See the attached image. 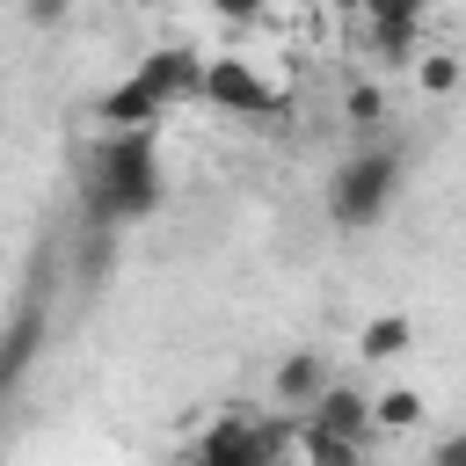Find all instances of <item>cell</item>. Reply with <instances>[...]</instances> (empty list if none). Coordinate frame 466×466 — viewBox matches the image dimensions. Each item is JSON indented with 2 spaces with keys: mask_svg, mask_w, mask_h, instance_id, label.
Instances as JSON below:
<instances>
[{
  "mask_svg": "<svg viewBox=\"0 0 466 466\" xmlns=\"http://www.w3.org/2000/svg\"><path fill=\"white\" fill-rule=\"evenodd\" d=\"M415 350V320L408 313H371L364 328H357V357L364 364H393V357H408Z\"/></svg>",
  "mask_w": 466,
  "mask_h": 466,
  "instance_id": "cell-8",
  "label": "cell"
},
{
  "mask_svg": "<svg viewBox=\"0 0 466 466\" xmlns=\"http://www.w3.org/2000/svg\"><path fill=\"white\" fill-rule=\"evenodd\" d=\"M408 7H415V15H430V7H444V0H408Z\"/></svg>",
  "mask_w": 466,
  "mask_h": 466,
  "instance_id": "cell-16",
  "label": "cell"
},
{
  "mask_svg": "<svg viewBox=\"0 0 466 466\" xmlns=\"http://www.w3.org/2000/svg\"><path fill=\"white\" fill-rule=\"evenodd\" d=\"M153 204H160V146H153V131H109V146L87 167L95 226H131Z\"/></svg>",
  "mask_w": 466,
  "mask_h": 466,
  "instance_id": "cell-1",
  "label": "cell"
},
{
  "mask_svg": "<svg viewBox=\"0 0 466 466\" xmlns=\"http://www.w3.org/2000/svg\"><path fill=\"white\" fill-rule=\"evenodd\" d=\"M328 7H350V15H357V7H364V0H328Z\"/></svg>",
  "mask_w": 466,
  "mask_h": 466,
  "instance_id": "cell-17",
  "label": "cell"
},
{
  "mask_svg": "<svg viewBox=\"0 0 466 466\" xmlns=\"http://www.w3.org/2000/svg\"><path fill=\"white\" fill-rule=\"evenodd\" d=\"M66 15H73V0H22V22L29 29H58Z\"/></svg>",
  "mask_w": 466,
  "mask_h": 466,
  "instance_id": "cell-14",
  "label": "cell"
},
{
  "mask_svg": "<svg viewBox=\"0 0 466 466\" xmlns=\"http://www.w3.org/2000/svg\"><path fill=\"white\" fill-rule=\"evenodd\" d=\"M197 459H211V466H262V459H277L284 451V437L277 430H262V422H248V408H226L197 444H189Z\"/></svg>",
  "mask_w": 466,
  "mask_h": 466,
  "instance_id": "cell-4",
  "label": "cell"
},
{
  "mask_svg": "<svg viewBox=\"0 0 466 466\" xmlns=\"http://www.w3.org/2000/svg\"><path fill=\"white\" fill-rule=\"evenodd\" d=\"M342 116H350L357 131H379V124H386V95H379L371 80H357V87L342 95Z\"/></svg>",
  "mask_w": 466,
  "mask_h": 466,
  "instance_id": "cell-11",
  "label": "cell"
},
{
  "mask_svg": "<svg viewBox=\"0 0 466 466\" xmlns=\"http://www.w3.org/2000/svg\"><path fill=\"white\" fill-rule=\"evenodd\" d=\"M415 87L437 95V102L459 95V58H451V51H415Z\"/></svg>",
  "mask_w": 466,
  "mask_h": 466,
  "instance_id": "cell-10",
  "label": "cell"
},
{
  "mask_svg": "<svg viewBox=\"0 0 466 466\" xmlns=\"http://www.w3.org/2000/svg\"><path fill=\"white\" fill-rule=\"evenodd\" d=\"M211 7H218V15H226V22H255V15H262V7H269V0H211Z\"/></svg>",
  "mask_w": 466,
  "mask_h": 466,
  "instance_id": "cell-15",
  "label": "cell"
},
{
  "mask_svg": "<svg viewBox=\"0 0 466 466\" xmlns=\"http://www.w3.org/2000/svg\"><path fill=\"white\" fill-rule=\"evenodd\" d=\"M197 102H211V109H226V116H269V109H277V87H269L248 58H204Z\"/></svg>",
  "mask_w": 466,
  "mask_h": 466,
  "instance_id": "cell-3",
  "label": "cell"
},
{
  "mask_svg": "<svg viewBox=\"0 0 466 466\" xmlns=\"http://www.w3.org/2000/svg\"><path fill=\"white\" fill-rule=\"evenodd\" d=\"M36 335H44V313L29 306V313L15 320V335H7V357H0V386H7V379H15L22 364H29V342H36Z\"/></svg>",
  "mask_w": 466,
  "mask_h": 466,
  "instance_id": "cell-12",
  "label": "cell"
},
{
  "mask_svg": "<svg viewBox=\"0 0 466 466\" xmlns=\"http://www.w3.org/2000/svg\"><path fill=\"white\" fill-rule=\"evenodd\" d=\"M371 44H379L393 66H408V58H415V22H371Z\"/></svg>",
  "mask_w": 466,
  "mask_h": 466,
  "instance_id": "cell-13",
  "label": "cell"
},
{
  "mask_svg": "<svg viewBox=\"0 0 466 466\" xmlns=\"http://www.w3.org/2000/svg\"><path fill=\"white\" fill-rule=\"evenodd\" d=\"M415 422H422V393H415V386L371 393V430H415Z\"/></svg>",
  "mask_w": 466,
  "mask_h": 466,
  "instance_id": "cell-9",
  "label": "cell"
},
{
  "mask_svg": "<svg viewBox=\"0 0 466 466\" xmlns=\"http://www.w3.org/2000/svg\"><path fill=\"white\" fill-rule=\"evenodd\" d=\"M138 80H146L167 109H182V102H197L204 51H189V44H160V51H146V58H138Z\"/></svg>",
  "mask_w": 466,
  "mask_h": 466,
  "instance_id": "cell-5",
  "label": "cell"
},
{
  "mask_svg": "<svg viewBox=\"0 0 466 466\" xmlns=\"http://www.w3.org/2000/svg\"><path fill=\"white\" fill-rule=\"evenodd\" d=\"M393 197H400V153H393V146H364V153H350V160L335 167V182H328V218H335L342 233H364V226H379V218L393 211Z\"/></svg>",
  "mask_w": 466,
  "mask_h": 466,
  "instance_id": "cell-2",
  "label": "cell"
},
{
  "mask_svg": "<svg viewBox=\"0 0 466 466\" xmlns=\"http://www.w3.org/2000/svg\"><path fill=\"white\" fill-rule=\"evenodd\" d=\"M320 386H328V357H320V350H291V357L277 364V379H269L277 408H306Z\"/></svg>",
  "mask_w": 466,
  "mask_h": 466,
  "instance_id": "cell-7",
  "label": "cell"
},
{
  "mask_svg": "<svg viewBox=\"0 0 466 466\" xmlns=\"http://www.w3.org/2000/svg\"><path fill=\"white\" fill-rule=\"evenodd\" d=\"M95 116H102L109 131H153V124L167 116V102H160V95H153V87L131 73V80H116V87L102 95V109H95Z\"/></svg>",
  "mask_w": 466,
  "mask_h": 466,
  "instance_id": "cell-6",
  "label": "cell"
}]
</instances>
